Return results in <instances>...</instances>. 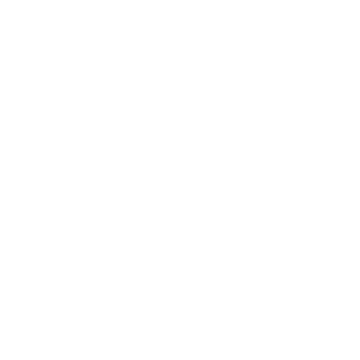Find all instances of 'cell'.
Here are the masks:
<instances>
[]
</instances>
